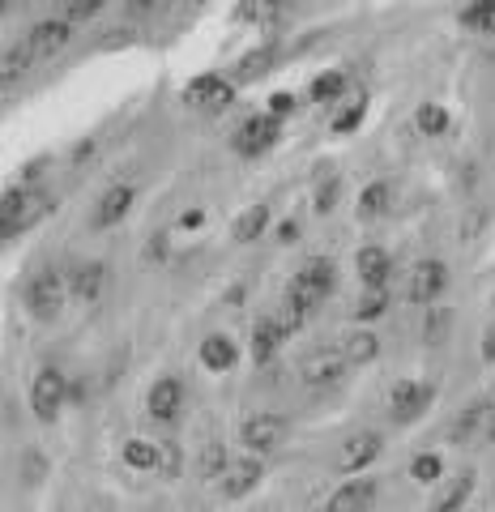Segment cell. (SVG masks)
<instances>
[{
    "mask_svg": "<svg viewBox=\"0 0 495 512\" xmlns=\"http://www.w3.org/2000/svg\"><path fill=\"white\" fill-rule=\"evenodd\" d=\"M333 286H338V269H333L329 256H308V261L299 265V274L286 282V303H282L286 316H278L282 329L299 333L308 325V316L333 295Z\"/></svg>",
    "mask_w": 495,
    "mask_h": 512,
    "instance_id": "1",
    "label": "cell"
},
{
    "mask_svg": "<svg viewBox=\"0 0 495 512\" xmlns=\"http://www.w3.org/2000/svg\"><path fill=\"white\" fill-rule=\"evenodd\" d=\"M65 303H69V278L52 265L35 269V278L26 282V312L47 325V320H56L65 312Z\"/></svg>",
    "mask_w": 495,
    "mask_h": 512,
    "instance_id": "2",
    "label": "cell"
},
{
    "mask_svg": "<svg viewBox=\"0 0 495 512\" xmlns=\"http://www.w3.org/2000/svg\"><path fill=\"white\" fill-rule=\"evenodd\" d=\"M65 402H69V376L60 367H39L35 380H30V410H35V419L52 427Z\"/></svg>",
    "mask_w": 495,
    "mask_h": 512,
    "instance_id": "3",
    "label": "cell"
},
{
    "mask_svg": "<svg viewBox=\"0 0 495 512\" xmlns=\"http://www.w3.org/2000/svg\"><path fill=\"white\" fill-rule=\"evenodd\" d=\"M278 141H282V120L269 116V111H257V116H248L231 133V150L239 158H261V154L274 150Z\"/></svg>",
    "mask_w": 495,
    "mask_h": 512,
    "instance_id": "4",
    "label": "cell"
},
{
    "mask_svg": "<svg viewBox=\"0 0 495 512\" xmlns=\"http://www.w3.org/2000/svg\"><path fill=\"white\" fill-rule=\"evenodd\" d=\"M286 431H291V423H286L282 414L261 410V414H252V419H244V427H239V444H244L252 457H269V453L282 448Z\"/></svg>",
    "mask_w": 495,
    "mask_h": 512,
    "instance_id": "5",
    "label": "cell"
},
{
    "mask_svg": "<svg viewBox=\"0 0 495 512\" xmlns=\"http://www.w3.org/2000/svg\"><path fill=\"white\" fill-rule=\"evenodd\" d=\"M436 402V384L431 380H397L389 393V419L393 423H419Z\"/></svg>",
    "mask_w": 495,
    "mask_h": 512,
    "instance_id": "6",
    "label": "cell"
},
{
    "mask_svg": "<svg viewBox=\"0 0 495 512\" xmlns=\"http://www.w3.org/2000/svg\"><path fill=\"white\" fill-rule=\"evenodd\" d=\"M444 291H449V265L427 256V261H414L406 274V299L410 303H436Z\"/></svg>",
    "mask_w": 495,
    "mask_h": 512,
    "instance_id": "7",
    "label": "cell"
},
{
    "mask_svg": "<svg viewBox=\"0 0 495 512\" xmlns=\"http://www.w3.org/2000/svg\"><path fill=\"white\" fill-rule=\"evenodd\" d=\"M385 453V436L380 431H350L338 444V470L342 474H367V466Z\"/></svg>",
    "mask_w": 495,
    "mask_h": 512,
    "instance_id": "8",
    "label": "cell"
},
{
    "mask_svg": "<svg viewBox=\"0 0 495 512\" xmlns=\"http://www.w3.org/2000/svg\"><path fill=\"white\" fill-rule=\"evenodd\" d=\"M69 43H73V26L65 18H39L35 26L26 30V47H30V56H35V60L60 56Z\"/></svg>",
    "mask_w": 495,
    "mask_h": 512,
    "instance_id": "9",
    "label": "cell"
},
{
    "mask_svg": "<svg viewBox=\"0 0 495 512\" xmlns=\"http://www.w3.org/2000/svg\"><path fill=\"white\" fill-rule=\"evenodd\" d=\"M261 478H265V461L261 457H235L231 461V470L222 474V483H218V491H222V500H244V495H252L261 487Z\"/></svg>",
    "mask_w": 495,
    "mask_h": 512,
    "instance_id": "10",
    "label": "cell"
},
{
    "mask_svg": "<svg viewBox=\"0 0 495 512\" xmlns=\"http://www.w3.org/2000/svg\"><path fill=\"white\" fill-rule=\"evenodd\" d=\"M65 278H69V295H77L82 303H99L107 295L111 265L107 261H77Z\"/></svg>",
    "mask_w": 495,
    "mask_h": 512,
    "instance_id": "11",
    "label": "cell"
},
{
    "mask_svg": "<svg viewBox=\"0 0 495 512\" xmlns=\"http://www.w3.org/2000/svg\"><path fill=\"white\" fill-rule=\"evenodd\" d=\"M133 201H137L133 184H111V188L103 192V197H99V205H94L90 227H94V231H111V227H120V222L129 218Z\"/></svg>",
    "mask_w": 495,
    "mask_h": 512,
    "instance_id": "12",
    "label": "cell"
},
{
    "mask_svg": "<svg viewBox=\"0 0 495 512\" xmlns=\"http://www.w3.org/2000/svg\"><path fill=\"white\" fill-rule=\"evenodd\" d=\"M146 410H150V419L154 423H175V414L184 410V384L180 376H158L150 384V393H146Z\"/></svg>",
    "mask_w": 495,
    "mask_h": 512,
    "instance_id": "13",
    "label": "cell"
},
{
    "mask_svg": "<svg viewBox=\"0 0 495 512\" xmlns=\"http://www.w3.org/2000/svg\"><path fill=\"white\" fill-rule=\"evenodd\" d=\"M346 359L342 350H312L308 359L299 363V380L308 384V389H325V384H338L346 376Z\"/></svg>",
    "mask_w": 495,
    "mask_h": 512,
    "instance_id": "14",
    "label": "cell"
},
{
    "mask_svg": "<svg viewBox=\"0 0 495 512\" xmlns=\"http://www.w3.org/2000/svg\"><path fill=\"white\" fill-rule=\"evenodd\" d=\"M184 99L193 107H201V111H227L235 103V86L227 82V77H218V73H201L197 82H188Z\"/></svg>",
    "mask_w": 495,
    "mask_h": 512,
    "instance_id": "15",
    "label": "cell"
},
{
    "mask_svg": "<svg viewBox=\"0 0 495 512\" xmlns=\"http://www.w3.org/2000/svg\"><path fill=\"white\" fill-rule=\"evenodd\" d=\"M376 495H380L376 478H346V483L329 495L325 512H372L376 508Z\"/></svg>",
    "mask_w": 495,
    "mask_h": 512,
    "instance_id": "16",
    "label": "cell"
},
{
    "mask_svg": "<svg viewBox=\"0 0 495 512\" xmlns=\"http://www.w3.org/2000/svg\"><path fill=\"white\" fill-rule=\"evenodd\" d=\"M286 338H291V333L282 329L278 316H257V325H252V363H257V367L274 363L278 346H282Z\"/></svg>",
    "mask_w": 495,
    "mask_h": 512,
    "instance_id": "17",
    "label": "cell"
},
{
    "mask_svg": "<svg viewBox=\"0 0 495 512\" xmlns=\"http://www.w3.org/2000/svg\"><path fill=\"white\" fill-rule=\"evenodd\" d=\"M355 269H359V278H363L367 291H385V282H389V274H393V261H389L385 248L367 244V248H359V256H355Z\"/></svg>",
    "mask_w": 495,
    "mask_h": 512,
    "instance_id": "18",
    "label": "cell"
},
{
    "mask_svg": "<svg viewBox=\"0 0 495 512\" xmlns=\"http://www.w3.org/2000/svg\"><path fill=\"white\" fill-rule=\"evenodd\" d=\"M478 487V474L474 470H461L457 478H449L440 491H436V500H431V512H461L470 504V495Z\"/></svg>",
    "mask_w": 495,
    "mask_h": 512,
    "instance_id": "19",
    "label": "cell"
},
{
    "mask_svg": "<svg viewBox=\"0 0 495 512\" xmlns=\"http://www.w3.org/2000/svg\"><path fill=\"white\" fill-rule=\"evenodd\" d=\"M197 359H201L205 372H231V367L239 363V350H235V342L227 338V333H210V338L201 342Z\"/></svg>",
    "mask_w": 495,
    "mask_h": 512,
    "instance_id": "20",
    "label": "cell"
},
{
    "mask_svg": "<svg viewBox=\"0 0 495 512\" xmlns=\"http://www.w3.org/2000/svg\"><path fill=\"white\" fill-rule=\"evenodd\" d=\"M338 350H342V359L350 367H367V363L380 359V338H376L372 329H350L346 338L338 342Z\"/></svg>",
    "mask_w": 495,
    "mask_h": 512,
    "instance_id": "21",
    "label": "cell"
},
{
    "mask_svg": "<svg viewBox=\"0 0 495 512\" xmlns=\"http://www.w3.org/2000/svg\"><path fill=\"white\" fill-rule=\"evenodd\" d=\"M52 210H56V197H52V192H47V188H30V201H26L22 218L13 222L9 231H0V239H5V244H9V239H18L22 231H30V227H35V222H43V218L52 214Z\"/></svg>",
    "mask_w": 495,
    "mask_h": 512,
    "instance_id": "22",
    "label": "cell"
},
{
    "mask_svg": "<svg viewBox=\"0 0 495 512\" xmlns=\"http://www.w3.org/2000/svg\"><path fill=\"white\" fill-rule=\"evenodd\" d=\"M278 52H282V43H278V35H269L265 43H257L252 52L239 60V69H235V77L239 82H252V77H261V73H269L278 64Z\"/></svg>",
    "mask_w": 495,
    "mask_h": 512,
    "instance_id": "23",
    "label": "cell"
},
{
    "mask_svg": "<svg viewBox=\"0 0 495 512\" xmlns=\"http://www.w3.org/2000/svg\"><path fill=\"white\" fill-rule=\"evenodd\" d=\"M269 218H274V214H269V205H248V210L231 222L235 244H252V239H261L269 231Z\"/></svg>",
    "mask_w": 495,
    "mask_h": 512,
    "instance_id": "24",
    "label": "cell"
},
{
    "mask_svg": "<svg viewBox=\"0 0 495 512\" xmlns=\"http://www.w3.org/2000/svg\"><path fill=\"white\" fill-rule=\"evenodd\" d=\"M346 86H350V73H346V69H325V73L312 77L308 99H312V103H338L342 94H346Z\"/></svg>",
    "mask_w": 495,
    "mask_h": 512,
    "instance_id": "25",
    "label": "cell"
},
{
    "mask_svg": "<svg viewBox=\"0 0 495 512\" xmlns=\"http://www.w3.org/2000/svg\"><path fill=\"white\" fill-rule=\"evenodd\" d=\"M389 205H393V188H389L385 180H372V184L359 192V218H363V222L385 218V214H389Z\"/></svg>",
    "mask_w": 495,
    "mask_h": 512,
    "instance_id": "26",
    "label": "cell"
},
{
    "mask_svg": "<svg viewBox=\"0 0 495 512\" xmlns=\"http://www.w3.org/2000/svg\"><path fill=\"white\" fill-rule=\"evenodd\" d=\"M30 47H26V39H18V43H9L5 47V56H0V82H5V90H13L18 86V77L30 69Z\"/></svg>",
    "mask_w": 495,
    "mask_h": 512,
    "instance_id": "27",
    "label": "cell"
},
{
    "mask_svg": "<svg viewBox=\"0 0 495 512\" xmlns=\"http://www.w3.org/2000/svg\"><path fill=\"white\" fill-rule=\"evenodd\" d=\"M231 470V453H227V444H218L210 440L201 448V457H197V474L205 478V483H222V474Z\"/></svg>",
    "mask_w": 495,
    "mask_h": 512,
    "instance_id": "28",
    "label": "cell"
},
{
    "mask_svg": "<svg viewBox=\"0 0 495 512\" xmlns=\"http://www.w3.org/2000/svg\"><path fill=\"white\" fill-rule=\"evenodd\" d=\"M449 107H440V103H419V111H414V128H419L423 137H444L449 133Z\"/></svg>",
    "mask_w": 495,
    "mask_h": 512,
    "instance_id": "29",
    "label": "cell"
},
{
    "mask_svg": "<svg viewBox=\"0 0 495 512\" xmlns=\"http://www.w3.org/2000/svg\"><path fill=\"white\" fill-rule=\"evenodd\" d=\"M491 414H495V406H491V402H483V397H478V402H470L466 410L457 414V423H453V440L474 436V431L483 427V423H491Z\"/></svg>",
    "mask_w": 495,
    "mask_h": 512,
    "instance_id": "30",
    "label": "cell"
},
{
    "mask_svg": "<svg viewBox=\"0 0 495 512\" xmlns=\"http://www.w3.org/2000/svg\"><path fill=\"white\" fill-rule=\"evenodd\" d=\"M338 197H342V180L333 171H321L316 175V188H312V210L316 214H333V205H338Z\"/></svg>",
    "mask_w": 495,
    "mask_h": 512,
    "instance_id": "31",
    "label": "cell"
},
{
    "mask_svg": "<svg viewBox=\"0 0 495 512\" xmlns=\"http://www.w3.org/2000/svg\"><path fill=\"white\" fill-rule=\"evenodd\" d=\"M26 201H30V188H26V184H9V188H5V197H0V231H9L13 222L22 218Z\"/></svg>",
    "mask_w": 495,
    "mask_h": 512,
    "instance_id": "32",
    "label": "cell"
},
{
    "mask_svg": "<svg viewBox=\"0 0 495 512\" xmlns=\"http://www.w3.org/2000/svg\"><path fill=\"white\" fill-rule=\"evenodd\" d=\"M461 26L474 35H495V0H478V5L461 9Z\"/></svg>",
    "mask_w": 495,
    "mask_h": 512,
    "instance_id": "33",
    "label": "cell"
},
{
    "mask_svg": "<svg viewBox=\"0 0 495 512\" xmlns=\"http://www.w3.org/2000/svg\"><path fill=\"white\" fill-rule=\"evenodd\" d=\"M120 457L129 470H158V444L154 440H129Z\"/></svg>",
    "mask_w": 495,
    "mask_h": 512,
    "instance_id": "34",
    "label": "cell"
},
{
    "mask_svg": "<svg viewBox=\"0 0 495 512\" xmlns=\"http://www.w3.org/2000/svg\"><path fill=\"white\" fill-rule=\"evenodd\" d=\"M363 120H367V94H359V99H355V103H346L342 111H333V133H338V137H350Z\"/></svg>",
    "mask_w": 495,
    "mask_h": 512,
    "instance_id": "35",
    "label": "cell"
},
{
    "mask_svg": "<svg viewBox=\"0 0 495 512\" xmlns=\"http://www.w3.org/2000/svg\"><path fill=\"white\" fill-rule=\"evenodd\" d=\"M440 474H444V457L440 453H419L410 461V478L419 487H431V483H440Z\"/></svg>",
    "mask_w": 495,
    "mask_h": 512,
    "instance_id": "36",
    "label": "cell"
},
{
    "mask_svg": "<svg viewBox=\"0 0 495 512\" xmlns=\"http://www.w3.org/2000/svg\"><path fill=\"white\" fill-rule=\"evenodd\" d=\"M389 312V295L385 291H363V299L355 303V320L359 325H372V320H380Z\"/></svg>",
    "mask_w": 495,
    "mask_h": 512,
    "instance_id": "37",
    "label": "cell"
},
{
    "mask_svg": "<svg viewBox=\"0 0 495 512\" xmlns=\"http://www.w3.org/2000/svg\"><path fill=\"white\" fill-rule=\"evenodd\" d=\"M180 470H184L180 444H175V440H163V444H158V474H163L167 483H175V478H180Z\"/></svg>",
    "mask_w": 495,
    "mask_h": 512,
    "instance_id": "38",
    "label": "cell"
},
{
    "mask_svg": "<svg viewBox=\"0 0 495 512\" xmlns=\"http://www.w3.org/2000/svg\"><path fill=\"white\" fill-rule=\"evenodd\" d=\"M235 18H244V22H261V26H274L286 18V9L282 5H244V9H235Z\"/></svg>",
    "mask_w": 495,
    "mask_h": 512,
    "instance_id": "39",
    "label": "cell"
},
{
    "mask_svg": "<svg viewBox=\"0 0 495 512\" xmlns=\"http://www.w3.org/2000/svg\"><path fill=\"white\" fill-rule=\"evenodd\" d=\"M94 13H103V0H73V5L60 9V18H65V22L73 26V22H86V18H94Z\"/></svg>",
    "mask_w": 495,
    "mask_h": 512,
    "instance_id": "40",
    "label": "cell"
},
{
    "mask_svg": "<svg viewBox=\"0 0 495 512\" xmlns=\"http://www.w3.org/2000/svg\"><path fill=\"white\" fill-rule=\"evenodd\" d=\"M22 474H26L22 483H30V487H35V483H43V474H47V461L35 453V448H30V453L22 457Z\"/></svg>",
    "mask_w": 495,
    "mask_h": 512,
    "instance_id": "41",
    "label": "cell"
},
{
    "mask_svg": "<svg viewBox=\"0 0 495 512\" xmlns=\"http://www.w3.org/2000/svg\"><path fill=\"white\" fill-rule=\"evenodd\" d=\"M444 333H449V312H444V308H431V316H427V342H431V346L444 342Z\"/></svg>",
    "mask_w": 495,
    "mask_h": 512,
    "instance_id": "42",
    "label": "cell"
},
{
    "mask_svg": "<svg viewBox=\"0 0 495 512\" xmlns=\"http://www.w3.org/2000/svg\"><path fill=\"white\" fill-rule=\"evenodd\" d=\"M295 107H299V99H295V94H286V90H278V94H274V99H269V107H265V111H269V116H278V120H286V116H291V111H295Z\"/></svg>",
    "mask_w": 495,
    "mask_h": 512,
    "instance_id": "43",
    "label": "cell"
},
{
    "mask_svg": "<svg viewBox=\"0 0 495 512\" xmlns=\"http://www.w3.org/2000/svg\"><path fill=\"white\" fill-rule=\"evenodd\" d=\"M158 9H163L158 0H129V5H124L129 18H150V13H158Z\"/></svg>",
    "mask_w": 495,
    "mask_h": 512,
    "instance_id": "44",
    "label": "cell"
},
{
    "mask_svg": "<svg viewBox=\"0 0 495 512\" xmlns=\"http://www.w3.org/2000/svg\"><path fill=\"white\" fill-rule=\"evenodd\" d=\"M180 227H184V231H201V227H205V210H184V214H180Z\"/></svg>",
    "mask_w": 495,
    "mask_h": 512,
    "instance_id": "45",
    "label": "cell"
},
{
    "mask_svg": "<svg viewBox=\"0 0 495 512\" xmlns=\"http://www.w3.org/2000/svg\"><path fill=\"white\" fill-rule=\"evenodd\" d=\"M295 235H299V222H295V218L278 222V244H295Z\"/></svg>",
    "mask_w": 495,
    "mask_h": 512,
    "instance_id": "46",
    "label": "cell"
},
{
    "mask_svg": "<svg viewBox=\"0 0 495 512\" xmlns=\"http://www.w3.org/2000/svg\"><path fill=\"white\" fill-rule=\"evenodd\" d=\"M483 363H495V329L483 333Z\"/></svg>",
    "mask_w": 495,
    "mask_h": 512,
    "instance_id": "47",
    "label": "cell"
},
{
    "mask_svg": "<svg viewBox=\"0 0 495 512\" xmlns=\"http://www.w3.org/2000/svg\"><path fill=\"white\" fill-rule=\"evenodd\" d=\"M150 256L158 261V256H167V235H154V244H150Z\"/></svg>",
    "mask_w": 495,
    "mask_h": 512,
    "instance_id": "48",
    "label": "cell"
},
{
    "mask_svg": "<svg viewBox=\"0 0 495 512\" xmlns=\"http://www.w3.org/2000/svg\"><path fill=\"white\" fill-rule=\"evenodd\" d=\"M487 440L495 444V414H491V423H487Z\"/></svg>",
    "mask_w": 495,
    "mask_h": 512,
    "instance_id": "49",
    "label": "cell"
}]
</instances>
